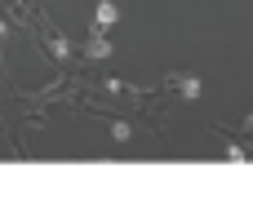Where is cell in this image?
I'll return each instance as SVG.
<instances>
[{"label":"cell","instance_id":"obj_1","mask_svg":"<svg viewBox=\"0 0 253 204\" xmlns=\"http://www.w3.org/2000/svg\"><path fill=\"white\" fill-rule=\"evenodd\" d=\"M84 53H89V58H111V40H107V31H89Z\"/></svg>","mask_w":253,"mask_h":204},{"label":"cell","instance_id":"obj_2","mask_svg":"<svg viewBox=\"0 0 253 204\" xmlns=\"http://www.w3.org/2000/svg\"><path fill=\"white\" fill-rule=\"evenodd\" d=\"M116 18H120V9H116L111 0H102V4H98V13H93V31H107Z\"/></svg>","mask_w":253,"mask_h":204},{"label":"cell","instance_id":"obj_3","mask_svg":"<svg viewBox=\"0 0 253 204\" xmlns=\"http://www.w3.org/2000/svg\"><path fill=\"white\" fill-rule=\"evenodd\" d=\"M169 84H178L182 98H200V80L196 76H169Z\"/></svg>","mask_w":253,"mask_h":204},{"label":"cell","instance_id":"obj_4","mask_svg":"<svg viewBox=\"0 0 253 204\" xmlns=\"http://www.w3.org/2000/svg\"><path fill=\"white\" fill-rule=\"evenodd\" d=\"M44 44H49V53H53V58H67V53H71V49H67V40H62V36H53V31H44Z\"/></svg>","mask_w":253,"mask_h":204},{"label":"cell","instance_id":"obj_5","mask_svg":"<svg viewBox=\"0 0 253 204\" xmlns=\"http://www.w3.org/2000/svg\"><path fill=\"white\" fill-rule=\"evenodd\" d=\"M129 133H133L129 120H116V124H111V138H116V142H129Z\"/></svg>","mask_w":253,"mask_h":204}]
</instances>
